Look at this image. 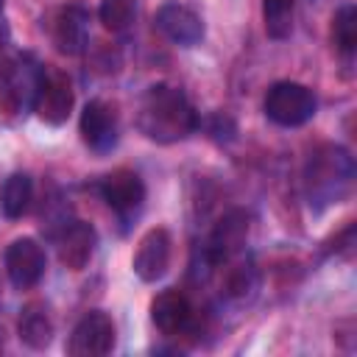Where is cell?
I'll return each instance as SVG.
<instances>
[{"instance_id":"18","label":"cell","mask_w":357,"mask_h":357,"mask_svg":"<svg viewBox=\"0 0 357 357\" xmlns=\"http://www.w3.org/2000/svg\"><path fill=\"white\" fill-rule=\"evenodd\" d=\"M332 42L343 56H351L357 47V8L351 3L340 6L332 17Z\"/></svg>"},{"instance_id":"6","label":"cell","mask_w":357,"mask_h":357,"mask_svg":"<svg viewBox=\"0 0 357 357\" xmlns=\"http://www.w3.org/2000/svg\"><path fill=\"white\" fill-rule=\"evenodd\" d=\"M45 262V248L33 237H20L6 248V273L20 290H28L42 279Z\"/></svg>"},{"instance_id":"4","label":"cell","mask_w":357,"mask_h":357,"mask_svg":"<svg viewBox=\"0 0 357 357\" xmlns=\"http://www.w3.org/2000/svg\"><path fill=\"white\" fill-rule=\"evenodd\" d=\"M112 349H114V321L100 310L86 312L75 324L67 343V351L75 357H100L109 354Z\"/></svg>"},{"instance_id":"15","label":"cell","mask_w":357,"mask_h":357,"mask_svg":"<svg viewBox=\"0 0 357 357\" xmlns=\"http://www.w3.org/2000/svg\"><path fill=\"white\" fill-rule=\"evenodd\" d=\"M42 73H45V67H42L39 61H33L31 56L17 59V64L8 70L6 92H8V98L14 100L17 109H22V106H33L39 81H42Z\"/></svg>"},{"instance_id":"14","label":"cell","mask_w":357,"mask_h":357,"mask_svg":"<svg viewBox=\"0 0 357 357\" xmlns=\"http://www.w3.org/2000/svg\"><path fill=\"white\" fill-rule=\"evenodd\" d=\"M95 243H98L95 229L89 223H84V220H73L70 226H64V231L59 237V259H61V265L70 268V271L86 268V262L95 254Z\"/></svg>"},{"instance_id":"10","label":"cell","mask_w":357,"mask_h":357,"mask_svg":"<svg viewBox=\"0 0 357 357\" xmlns=\"http://www.w3.org/2000/svg\"><path fill=\"white\" fill-rule=\"evenodd\" d=\"M81 139L95 153H109L117 145V114L103 100H89L81 112Z\"/></svg>"},{"instance_id":"9","label":"cell","mask_w":357,"mask_h":357,"mask_svg":"<svg viewBox=\"0 0 357 357\" xmlns=\"http://www.w3.org/2000/svg\"><path fill=\"white\" fill-rule=\"evenodd\" d=\"M156 28L170 42L181 45V47H192V45H198L204 39V22H201V17L190 6L176 3V0L165 3L156 11Z\"/></svg>"},{"instance_id":"11","label":"cell","mask_w":357,"mask_h":357,"mask_svg":"<svg viewBox=\"0 0 357 357\" xmlns=\"http://www.w3.org/2000/svg\"><path fill=\"white\" fill-rule=\"evenodd\" d=\"M151 321L156 324V329L162 335H181L192 329L195 321V310L190 304V298L181 290H162L153 301H151Z\"/></svg>"},{"instance_id":"3","label":"cell","mask_w":357,"mask_h":357,"mask_svg":"<svg viewBox=\"0 0 357 357\" xmlns=\"http://www.w3.org/2000/svg\"><path fill=\"white\" fill-rule=\"evenodd\" d=\"M315 109H318V100H315L312 89L298 81H276L265 95L268 120H273L276 126H284V128L304 126L307 120H312Z\"/></svg>"},{"instance_id":"19","label":"cell","mask_w":357,"mask_h":357,"mask_svg":"<svg viewBox=\"0 0 357 357\" xmlns=\"http://www.w3.org/2000/svg\"><path fill=\"white\" fill-rule=\"evenodd\" d=\"M265 31L273 39H284L293 31V0H262Z\"/></svg>"},{"instance_id":"21","label":"cell","mask_w":357,"mask_h":357,"mask_svg":"<svg viewBox=\"0 0 357 357\" xmlns=\"http://www.w3.org/2000/svg\"><path fill=\"white\" fill-rule=\"evenodd\" d=\"M8 42V28H6V22L0 20V50H3V45Z\"/></svg>"},{"instance_id":"22","label":"cell","mask_w":357,"mask_h":357,"mask_svg":"<svg viewBox=\"0 0 357 357\" xmlns=\"http://www.w3.org/2000/svg\"><path fill=\"white\" fill-rule=\"evenodd\" d=\"M3 3H6V0H0V11H3Z\"/></svg>"},{"instance_id":"17","label":"cell","mask_w":357,"mask_h":357,"mask_svg":"<svg viewBox=\"0 0 357 357\" xmlns=\"http://www.w3.org/2000/svg\"><path fill=\"white\" fill-rule=\"evenodd\" d=\"M20 337L31 346V349H45L53 337V324L47 318V312L36 304L25 307V312L20 315Z\"/></svg>"},{"instance_id":"5","label":"cell","mask_w":357,"mask_h":357,"mask_svg":"<svg viewBox=\"0 0 357 357\" xmlns=\"http://www.w3.org/2000/svg\"><path fill=\"white\" fill-rule=\"evenodd\" d=\"M100 195H103V201L120 215V220H128V218H134V215L142 209V204H145V184H142V178H139L134 170L120 167V170L109 173V176L100 181Z\"/></svg>"},{"instance_id":"7","label":"cell","mask_w":357,"mask_h":357,"mask_svg":"<svg viewBox=\"0 0 357 357\" xmlns=\"http://www.w3.org/2000/svg\"><path fill=\"white\" fill-rule=\"evenodd\" d=\"M31 109H33L45 123H50V126L64 123V120L70 117V109H73V86H70L67 75H61V73H47V70H45Z\"/></svg>"},{"instance_id":"1","label":"cell","mask_w":357,"mask_h":357,"mask_svg":"<svg viewBox=\"0 0 357 357\" xmlns=\"http://www.w3.org/2000/svg\"><path fill=\"white\" fill-rule=\"evenodd\" d=\"M137 123L139 131L153 142H178L198 128V114L178 86L153 84L139 100Z\"/></svg>"},{"instance_id":"13","label":"cell","mask_w":357,"mask_h":357,"mask_svg":"<svg viewBox=\"0 0 357 357\" xmlns=\"http://www.w3.org/2000/svg\"><path fill=\"white\" fill-rule=\"evenodd\" d=\"M89 39V14L81 6H67L59 11L56 25H53V42L59 53L64 56H78L84 53Z\"/></svg>"},{"instance_id":"12","label":"cell","mask_w":357,"mask_h":357,"mask_svg":"<svg viewBox=\"0 0 357 357\" xmlns=\"http://www.w3.org/2000/svg\"><path fill=\"white\" fill-rule=\"evenodd\" d=\"M131 265H134V273L142 282L162 279L167 265H170V234H167V229L156 226V229L145 231V237L137 245V254H134Z\"/></svg>"},{"instance_id":"2","label":"cell","mask_w":357,"mask_h":357,"mask_svg":"<svg viewBox=\"0 0 357 357\" xmlns=\"http://www.w3.org/2000/svg\"><path fill=\"white\" fill-rule=\"evenodd\" d=\"M354 181V159L340 145H321L304 165V198L312 212L340 204Z\"/></svg>"},{"instance_id":"8","label":"cell","mask_w":357,"mask_h":357,"mask_svg":"<svg viewBox=\"0 0 357 357\" xmlns=\"http://www.w3.org/2000/svg\"><path fill=\"white\" fill-rule=\"evenodd\" d=\"M245 237H248V218H245V212H240V209L226 212L218 220V226H215V231H212V237H209V243L204 248V262L206 265L226 262L229 257H234L243 248Z\"/></svg>"},{"instance_id":"20","label":"cell","mask_w":357,"mask_h":357,"mask_svg":"<svg viewBox=\"0 0 357 357\" xmlns=\"http://www.w3.org/2000/svg\"><path fill=\"white\" fill-rule=\"evenodd\" d=\"M98 17L109 31H126L137 17V0H100Z\"/></svg>"},{"instance_id":"16","label":"cell","mask_w":357,"mask_h":357,"mask_svg":"<svg viewBox=\"0 0 357 357\" xmlns=\"http://www.w3.org/2000/svg\"><path fill=\"white\" fill-rule=\"evenodd\" d=\"M31 195H33V181L28 173H11L3 187H0V212L14 220V218H22V212L28 209L31 204Z\"/></svg>"}]
</instances>
